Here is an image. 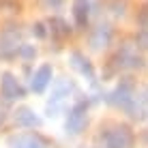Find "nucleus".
Listing matches in <instances>:
<instances>
[{
  "label": "nucleus",
  "instance_id": "nucleus-1",
  "mask_svg": "<svg viewBox=\"0 0 148 148\" xmlns=\"http://www.w3.org/2000/svg\"><path fill=\"white\" fill-rule=\"evenodd\" d=\"M86 125V105L77 103L73 110L69 112V118H67V131L69 133H79Z\"/></svg>",
  "mask_w": 148,
  "mask_h": 148
},
{
  "label": "nucleus",
  "instance_id": "nucleus-2",
  "mask_svg": "<svg viewBox=\"0 0 148 148\" xmlns=\"http://www.w3.org/2000/svg\"><path fill=\"white\" fill-rule=\"evenodd\" d=\"M105 146L108 148H129L131 146V133L122 127V129H114L105 135Z\"/></svg>",
  "mask_w": 148,
  "mask_h": 148
},
{
  "label": "nucleus",
  "instance_id": "nucleus-3",
  "mask_svg": "<svg viewBox=\"0 0 148 148\" xmlns=\"http://www.w3.org/2000/svg\"><path fill=\"white\" fill-rule=\"evenodd\" d=\"M0 88H2V95L7 97V99H17V97H24V90L19 88L17 79H13L11 73H4V75H2Z\"/></svg>",
  "mask_w": 148,
  "mask_h": 148
},
{
  "label": "nucleus",
  "instance_id": "nucleus-4",
  "mask_svg": "<svg viewBox=\"0 0 148 148\" xmlns=\"http://www.w3.org/2000/svg\"><path fill=\"white\" fill-rule=\"evenodd\" d=\"M49 79H52V67H49V64H43L32 77V90L34 92H43V90L47 88Z\"/></svg>",
  "mask_w": 148,
  "mask_h": 148
},
{
  "label": "nucleus",
  "instance_id": "nucleus-5",
  "mask_svg": "<svg viewBox=\"0 0 148 148\" xmlns=\"http://www.w3.org/2000/svg\"><path fill=\"white\" fill-rule=\"evenodd\" d=\"M15 120H17V125H22V127H34V125H39V118L32 114V110H28V108L17 110Z\"/></svg>",
  "mask_w": 148,
  "mask_h": 148
},
{
  "label": "nucleus",
  "instance_id": "nucleus-6",
  "mask_svg": "<svg viewBox=\"0 0 148 148\" xmlns=\"http://www.w3.org/2000/svg\"><path fill=\"white\" fill-rule=\"evenodd\" d=\"M13 148H43V144L34 135H22L13 142Z\"/></svg>",
  "mask_w": 148,
  "mask_h": 148
},
{
  "label": "nucleus",
  "instance_id": "nucleus-7",
  "mask_svg": "<svg viewBox=\"0 0 148 148\" xmlns=\"http://www.w3.org/2000/svg\"><path fill=\"white\" fill-rule=\"evenodd\" d=\"M75 19H77L79 26H86L88 22V2L86 0H75Z\"/></svg>",
  "mask_w": 148,
  "mask_h": 148
},
{
  "label": "nucleus",
  "instance_id": "nucleus-8",
  "mask_svg": "<svg viewBox=\"0 0 148 148\" xmlns=\"http://www.w3.org/2000/svg\"><path fill=\"white\" fill-rule=\"evenodd\" d=\"M108 41H110V30H108V26H101L97 30V37L92 39V45L95 47H105Z\"/></svg>",
  "mask_w": 148,
  "mask_h": 148
},
{
  "label": "nucleus",
  "instance_id": "nucleus-9",
  "mask_svg": "<svg viewBox=\"0 0 148 148\" xmlns=\"http://www.w3.org/2000/svg\"><path fill=\"white\" fill-rule=\"evenodd\" d=\"M73 60H75V64L82 69V73H86L88 77H92V69H90V64H88V60H84L79 54H73Z\"/></svg>",
  "mask_w": 148,
  "mask_h": 148
},
{
  "label": "nucleus",
  "instance_id": "nucleus-10",
  "mask_svg": "<svg viewBox=\"0 0 148 148\" xmlns=\"http://www.w3.org/2000/svg\"><path fill=\"white\" fill-rule=\"evenodd\" d=\"M137 43H142V47H144V49H148V32L137 34Z\"/></svg>",
  "mask_w": 148,
  "mask_h": 148
},
{
  "label": "nucleus",
  "instance_id": "nucleus-11",
  "mask_svg": "<svg viewBox=\"0 0 148 148\" xmlns=\"http://www.w3.org/2000/svg\"><path fill=\"white\" fill-rule=\"evenodd\" d=\"M34 34H37V37H45V30H43V24H34Z\"/></svg>",
  "mask_w": 148,
  "mask_h": 148
},
{
  "label": "nucleus",
  "instance_id": "nucleus-12",
  "mask_svg": "<svg viewBox=\"0 0 148 148\" xmlns=\"http://www.w3.org/2000/svg\"><path fill=\"white\" fill-rule=\"evenodd\" d=\"M34 52H32V47H24V56H32Z\"/></svg>",
  "mask_w": 148,
  "mask_h": 148
},
{
  "label": "nucleus",
  "instance_id": "nucleus-13",
  "mask_svg": "<svg viewBox=\"0 0 148 148\" xmlns=\"http://www.w3.org/2000/svg\"><path fill=\"white\" fill-rule=\"evenodd\" d=\"M47 2H49V4H54V7H58V4H60V0H47Z\"/></svg>",
  "mask_w": 148,
  "mask_h": 148
},
{
  "label": "nucleus",
  "instance_id": "nucleus-14",
  "mask_svg": "<svg viewBox=\"0 0 148 148\" xmlns=\"http://www.w3.org/2000/svg\"><path fill=\"white\" fill-rule=\"evenodd\" d=\"M0 120H2V114H0Z\"/></svg>",
  "mask_w": 148,
  "mask_h": 148
}]
</instances>
